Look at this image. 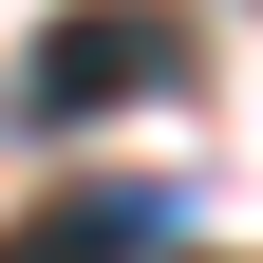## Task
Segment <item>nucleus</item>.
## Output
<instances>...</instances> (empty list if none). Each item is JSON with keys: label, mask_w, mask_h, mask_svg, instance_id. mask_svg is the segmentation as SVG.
Here are the masks:
<instances>
[{"label": "nucleus", "mask_w": 263, "mask_h": 263, "mask_svg": "<svg viewBox=\"0 0 263 263\" xmlns=\"http://www.w3.org/2000/svg\"><path fill=\"white\" fill-rule=\"evenodd\" d=\"M132 94H188V19L170 0H94V19H57V38L19 57V113L38 132H94V113H132Z\"/></svg>", "instance_id": "f257e3e1"}, {"label": "nucleus", "mask_w": 263, "mask_h": 263, "mask_svg": "<svg viewBox=\"0 0 263 263\" xmlns=\"http://www.w3.org/2000/svg\"><path fill=\"white\" fill-rule=\"evenodd\" d=\"M151 226H170L151 188H57V207L0 226V263H151Z\"/></svg>", "instance_id": "f03ea898"}]
</instances>
